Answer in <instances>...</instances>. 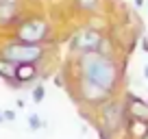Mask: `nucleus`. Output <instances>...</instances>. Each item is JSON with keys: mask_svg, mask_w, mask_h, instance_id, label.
I'll return each mask as SVG.
<instances>
[{"mask_svg": "<svg viewBox=\"0 0 148 139\" xmlns=\"http://www.w3.org/2000/svg\"><path fill=\"white\" fill-rule=\"evenodd\" d=\"M81 67H83V78L94 83V85H98L100 89L111 91V89L116 87L118 70H116V65L111 63V59H105V57L96 55V52L83 55Z\"/></svg>", "mask_w": 148, "mask_h": 139, "instance_id": "nucleus-1", "label": "nucleus"}, {"mask_svg": "<svg viewBox=\"0 0 148 139\" xmlns=\"http://www.w3.org/2000/svg\"><path fill=\"white\" fill-rule=\"evenodd\" d=\"M44 57V48L42 46H31V44H9V46L2 48V59L11 61L15 65H22V63H35Z\"/></svg>", "mask_w": 148, "mask_h": 139, "instance_id": "nucleus-2", "label": "nucleus"}, {"mask_svg": "<svg viewBox=\"0 0 148 139\" xmlns=\"http://www.w3.org/2000/svg\"><path fill=\"white\" fill-rule=\"evenodd\" d=\"M48 35V26L44 20L33 18L28 22L20 24L18 26V42L20 44H31V46H39L42 39H46Z\"/></svg>", "mask_w": 148, "mask_h": 139, "instance_id": "nucleus-3", "label": "nucleus"}, {"mask_svg": "<svg viewBox=\"0 0 148 139\" xmlns=\"http://www.w3.org/2000/svg\"><path fill=\"white\" fill-rule=\"evenodd\" d=\"M102 122L109 128V133H116L126 122V107L120 104V102H116V100L105 102V107H102Z\"/></svg>", "mask_w": 148, "mask_h": 139, "instance_id": "nucleus-4", "label": "nucleus"}, {"mask_svg": "<svg viewBox=\"0 0 148 139\" xmlns=\"http://www.w3.org/2000/svg\"><path fill=\"white\" fill-rule=\"evenodd\" d=\"M102 35L96 31H81L76 33L70 42V48L74 52H81V55H92V52L98 50V44H100Z\"/></svg>", "mask_w": 148, "mask_h": 139, "instance_id": "nucleus-5", "label": "nucleus"}, {"mask_svg": "<svg viewBox=\"0 0 148 139\" xmlns=\"http://www.w3.org/2000/svg\"><path fill=\"white\" fill-rule=\"evenodd\" d=\"M81 93H83V98H85V100H89V102H102V104H105V98H107V93H109V91H105V89H100L98 85H94V83H89V80L83 78Z\"/></svg>", "mask_w": 148, "mask_h": 139, "instance_id": "nucleus-6", "label": "nucleus"}, {"mask_svg": "<svg viewBox=\"0 0 148 139\" xmlns=\"http://www.w3.org/2000/svg\"><path fill=\"white\" fill-rule=\"evenodd\" d=\"M129 117V115H126ZM126 126V133H129L131 139H144L148 133V122L144 120H135V117H129V122H124Z\"/></svg>", "mask_w": 148, "mask_h": 139, "instance_id": "nucleus-7", "label": "nucleus"}, {"mask_svg": "<svg viewBox=\"0 0 148 139\" xmlns=\"http://www.w3.org/2000/svg\"><path fill=\"white\" fill-rule=\"evenodd\" d=\"M37 74V70H35V63H22L15 67V80H18L20 85L28 83V80H33Z\"/></svg>", "mask_w": 148, "mask_h": 139, "instance_id": "nucleus-8", "label": "nucleus"}, {"mask_svg": "<svg viewBox=\"0 0 148 139\" xmlns=\"http://www.w3.org/2000/svg\"><path fill=\"white\" fill-rule=\"evenodd\" d=\"M15 67H18L15 63H11V61H5V59H0V76H2V78H5L7 83L15 78Z\"/></svg>", "mask_w": 148, "mask_h": 139, "instance_id": "nucleus-9", "label": "nucleus"}, {"mask_svg": "<svg viewBox=\"0 0 148 139\" xmlns=\"http://www.w3.org/2000/svg\"><path fill=\"white\" fill-rule=\"evenodd\" d=\"M96 55L105 57V59H109V57H111V44H109V39H107V37H102V39H100V44H98V50H96Z\"/></svg>", "mask_w": 148, "mask_h": 139, "instance_id": "nucleus-10", "label": "nucleus"}, {"mask_svg": "<svg viewBox=\"0 0 148 139\" xmlns=\"http://www.w3.org/2000/svg\"><path fill=\"white\" fill-rule=\"evenodd\" d=\"M28 128H31V130L44 128V122L39 120V115H37V113H31V115H28Z\"/></svg>", "mask_w": 148, "mask_h": 139, "instance_id": "nucleus-11", "label": "nucleus"}, {"mask_svg": "<svg viewBox=\"0 0 148 139\" xmlns=\"http://www.w3.org/2000/svg\"><path fill=\"white\" fill-rule=\"evenodd\" d=\"M44 98H46V87H44V85H37V87H33V102H37V104H39Z\"/></svg>", "mask_w": 148, "mask_h": 139, "instance_id": "nucleus-12", "label": "nucleus"}, {"mask_svg": "<svg viewBox=\"0 0 148 139\" xmlns=\"http://www.w3.org/2000/svg\"><path fill=\"white\" fill-rule=\"evenodd\" d=\"M76 5H79L81 9H94V7L98 5V0H76Z\"/></svg>", "mask_w": 148, "mask_h": 139, "instance_id": "nucleus-13", "label": "nucleus"}, {"mask_svg": "<svg viewBox=\"0 0 148 139\" xmlns=\"http://www.w3.org/2000/svg\"><path fill=\"white\" fill-rule=\"evenodd\" d=\"M2 117H5V120H9V122H13V120H15V113H13V111H5V113H2Z\"/></svg>", "mask_w": 148, "mask_h": 139, "instance_id": "nucleus-14", "label": "nucleus"}, {"mask_svg": "<svg viewBox=\"0 0 148 139\" xmlns=\"http://www.w3.org/2000/svg\"><path fill=\"white\" fill-rule=\"evenodd\" d=\"M55 83H57V87H63V76H55Z\"/></svg>", "mask_w": 148, "mask_h": 139, "instance_id": "nucleus-15", "label": "nucleus"}, {"mask_svg": "<svg viewBox=\"0 0 148 139\" xmlns=\"http://www.w3.org/2000/svg\"><path fill=\"white\" fill-rule=\"evenodd\" d=\"M142 50H144V52H146V55H148V39H146V37L142 39Z\"/></svg>", "mask_w": 148, "mask_h": 139, "instance_id": "nucleus-16", "label": "nucleus"}, {"mask_svg": "<svg viewBox=\"0 0 148 139\" xmlns=\"http://www.w3.org/2000/svg\"><path fill=\"white\" fill-rule=\"evenodd\" d=\"M15 107H18V109H24V100H22V98H20V100H15Z\"/></svg>", "mask_w": 148, "mask_h": 139, "instance_id": "nucleus-17", "label": "nucleus"}, {"mask_svg": "<svg viewBox=\"0 0 148 139\" xmlns=\"http://www.w3.org/2000/svg\"><path fill=\"white\" fill-rule=\"evenodd\" d=\"M0 5H15V0H0Z\"/></svg>", "mask_w": 148, "mask_h": 139, "instance_id": "nucleus-18", "label": "nucleus"}, {"mask_svg": "<svg viewBox=\"0 0 148 139\" xmlns=\"http://www.w3.org/2000/svg\"><path fill=\"white\" fill-rule=\"evenodd\" d=\"M144 78H148V65L144 67Z\"/></svg>", "mask_w": 148, "mask_h": 139, "instance_id": "nucleus-19", "label": "nucleus"}, {"mask_svg": "<svg viewBox=\"0 0 148 139\" xmlns=\"http://www.w3.org/2000/svg\"><path fill=\"white\" fill-rule=\"evenodd\" d=\"M135 5H137V7H142V5H144V0H135Z\"/></svg>", "mask_w": 148, "mask_h": 139, "instance_id": "nucleus-20", "label": "nucleus"}, {"mask_svg": "<svg viewBox=\"0 0 148 139\" xmlns=\"http://www.w3.org/2000/svg\"><path fill=\"white\" fill-rule=\"evenodd\" d=\"M2 122H5V117H2V113H0V124H2Z\"/></svg>", "mask_w": 148, "mask_h": 139, "instance_id": "nucleus-21", "label": "nucleus"}, {"mask_svg": "<svg viewBox=\"0 0 148 139\" xmlns=\"http://www.w3.org/2000/svg\"><path fill=\"white\" fill-rule=\"evenodd\" d=\"M146 7H148V5H146Z\"/></svg>", "mask_w": 148, "mask_h": 139, "instance_id": "nucleus-22", "label": "nucleus"}]
</instances>
